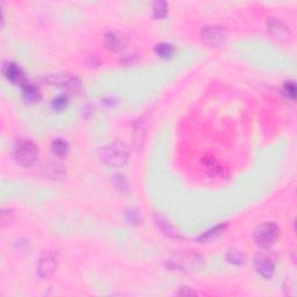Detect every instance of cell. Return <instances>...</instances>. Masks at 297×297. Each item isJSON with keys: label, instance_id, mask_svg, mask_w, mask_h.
<instances>
[{"label": "cell", "instance_id": "6da1fadb", "mask_svg": "<svg viewBox=\"0 0 297 297\" xmlns=\"http://www.w3.org/2000/svg\"><path fill=\"white\" fill-rule=\"evenodd\" d=\"M12 156L19 165L29 167L37 162L38 148L31 139L20 138L13 144Z\"/></svg>", "mask_w": 297, "mask_h": 297}, {"label": "cell", "instance_id": "7a4b0ae2", "mask_svg": "<svg viewBox=\"0 0 297 297\" xmlns=\"http://www.w3.org/2000/svg\"><path fill=\"white\" fill-rule=\"evenodd\" d=\"M129 156V148L122 142L109 143L101 150V159L113 167H121L125 165L128 162Z\"/></svg>", "mask_w": 297, "mask_h": 297}, {"label": "cell", "instance_id": "3957f363", "mask_svg": "<svg viewBox=\"0 0 297 297\" xmlns=\"http://www.w3.org/2000/svg\"><path fill=\"white\" fill-rule=\"evenodd\" d=\"M280 234L279 227L274 222H265L258 225L253 232V238L256 244L261 249H269L274 245Z\"/></svg>", "mask_w": 297, "mask_h": 297}, {"label": "cell", "instance_id": "277c9868", "mask_svg": "<svg viewBox=\"0 0 297 297\" xmlns=\"http://www.w3.org/2000/svg\"><path fill=\"white\" fill-rule=\"evenodd\" d=\"M203 259L198 254L192 252L175 253L167 260V266L178 270H195L202 266Z\"/></svg>", "mask_w": 297, "mask_h": 297}, {"label": "cell", "instance_id": "5b68a950", "mask_svg": "<svg viewBox=\"0 0 297 297\" xmlns=\"http://www.w3.org/2000/svg\"><path fill=\"white\" fill-rule=\"evenodd\" d=\"M58 266L57 257L52 251L45 250L40 258V263L37 267V274L41 279H49L54 275Z\"/></svg>", "mask_w": 297, "mask_h": 297}, {"label": "cell", "instance_id": "8992f818", "mask_svg": "<svg viewBox=\"0 0 297 297\" xmlns=\"http://www.w3.org/2000/svg\"><path fill=\"white\" fill-rule=\"evenodd\" d=\"M201 36L205 43L218 47V45L224 43L225 38H227V32L222 26L207 25L202 27Z\"/></svg>", "mask_w": 297, "mask_h": 297}, {"label": "cell", "instance_id": "52a82bcc", "mask_svg": "<svg viewBox=\"0 0 297 297\" xmlns=\"http://www.w3.org/2000/svg\"><path fill=\"white\" fill-rule=\"evenodd\" d=\"M254 268L264 279H270L275 272V263L267 253H258L254 258Z\"/></svg>", "mask_w": 297, "mask_h": 297}, {"label": "cell", "instance_id": "ba28073f", "mask_svg": "<svg viewBox=\"0 0 297 297\" xmlns=\"http://www.w3.org/2000/svg\"><path fill=\"white\" fill-rule=\"evenodd\" d=\"M49 83L52 85H57V86L64 87L67 90L76 91L80 87V79L77 76L71 73H58L52 74L51 77L48 78Z\"/></svg>", "mask_w": 297, "mask_h": 297}, {"label": "cell", "instance_id": "9c48e42d", "mask_svg": "<svg viewBox=\"0 0 297 297\" xmlns=\"http://www.w3.org/2000/svg\"><path fill=\"white\" fill-rule=\"evenodd\" d=\"M2 73L6 79L11 81L14 85H21L24 86L26 84V78L24 71L21 70V67L18 64L13 63V62H7L2 66Z\"/></svg>", "mask_w": 297, "mask_h": 297}, {"label": "cell", "instance_id": "30bf717a", "mask_svg": "<svg viewBox=\"0 0 297 297\" xmlns=\"http://www.w3.org/2000/svg\"><path fill=\"white\" fill-rule=\"evenodd\" d=\"M126 38L116 32H109L104 35V45L112 51H121L126 47Z\"/></svg>", "mask_w": 297, "mask_h": 297}, {"label": "cell", "instance_id": "8fae6325", "mask_svg": "<svg viewBox=\"0 0 297 297\" xmlns=\"http://www.w3.org/2000/svg\"><path fill=\"white\" fill-rule=\"evenodd\" d=\"M203 164L205 169L211 177H221L224 178L227 175V168L222 166L220 163L216 161V158L213 156H204L203 157Z\"/></svg>", "mask_w": 297, "mask_h": 297}, {"label": "cell", "instance_id": "7c38bea8", "mask_svg": "<svg viewBox=\"0 0 297 297\" xmlns=\"http://www.w3.org/2000/svg\"><path fill=\"white\" fill-rule=\"evenodd\" d=\"M227 228H228V224L227 223L217 224L216 227L211 228V229H209L208 231H205L204 233H202L201 236L198 238V240L200 241V243H209V241L215 240V239H216V238L220 237L221 234L224 232Z\"/></svg>", "mask_w": 297, "mask_h": 297}, {"label": "cell", "instance_id": "4fadbf2b", "mask_svg": "<svg viewBox=\"0 0 297 297\" xmlns=\"http://www.w3.org/2000/svg\"><path fill=\"white\" fill-rule=\"evenodd\" d=\"M22 97L27 102H38L42 99V94L35 85L26 83L22 86Z\"/></svg>", "mask_w": 297, "mask_h": 297}, {"label": "cell", "instance_id": "5bb4252c", "mask_svg": "<svg viewBox=\"0 0 297 297\" xmlns=\"http://www.w3.org/2000/svg\"><path fill=\"white\" fill-rule=\"evenodd\" d=\"M267 25H268L269 31L272 32L274 35H276V36L286 37L287 35L289 36V34H290L289 27H287V26L283 24L282 21L277 20V19H275V18H270L268 22H267Z\"/></svg>", "mask_w": 297, "mask_h": 297}, {"label": "cell", "instance_id": "9a60e30c", "mask_svg": "<svg viewBox=\"0 0 297 297\" xmlns=\"http://www.w3.org/2000/svg\"><path fill=\"white\" fill-rule=\"evenodd\" d=\"M51 150L57 157L63 158V157L67 156L68 151H70V145H68V143L64 141V139L57 138L51 143Z\"/></svg>", "mask_w": 297, "mask_h": 297}, {"label": "cell", "instance_id": "2e32d148", "mask_svg": "<svg viewBox=\"0 0 297 297\" xmlns=\"http://www.w3.org/2000/svg\"><path fill=\"white\" fill-rule=\"evenodd\" d=\"M167 13H168V2L163 1V0H158V1L153 2L152 14L156 19L164 18Z\"/></svg>", "mask_w": 297, "mask_h": 297}, {"label": "cell", "instance_id": "e0dca14e", "mask_svg": "<svg viewBox=\"0 0 297 297\" xmlns=\"http://www.w3.org/2000/svg\"><path fill=\"white\" fill-rule=\"evenodd\" d=\"M155 220H156L157 225H158V227L161 228V230L165 234H167V236H169V237H174V238L178 237V233L175 232L174 228H173L172 225L169 224L168 222L165 220V218H163L161 216H158V215H156Z\"/></svg>", "mask_w": 297, "mask_h": 297}, {"label": "cell", "instance_id": "ac0fdd59", "mask_svg": "<svg viewBox=\"0 0 297 297\" xmlns=\"http://www.w3.org/2000/svg\"><path fill=\"white\" fill-rule=\"evenodd\" d=\"M156 54L162 58H168L174 54V48L169 43H159L155 48Z\"/></svg>", "mask_w": 297, "mask_h": 297}, {"label": "cell", "instance_id": "d6986e66", "mask_svg": "<svg viewBox=\"0 0 297 297\" xmlns=\"http://www.w3.org/2000/svg\"><path fill=\"white\" fill-rule=\"evenodd\" d=\"M227 260L229 261L230 264H232V265L240 266L245 263V256L238 250H230L229 252L227 253Z\"/></svg>", "mask_w": 297, "mask_h": 297}, {"label": "cell", "instance_id": "ffe728a7", "mask_svg": "<svg viewBox=\"0 0 297 297\" xmlns=\"http://www.w3.org/2000/svg\"><path fill=\"white\" fill-rule=\"evenodd\" d=\"M281 92L283 94V97L287 98V99L294 101L296 98V85L294 81H286L285 84H283Z\"/></svg>", "mask_w": 297, "mask_h": 297}, {"label": "cell", "instance_id": "44dd1931", "mask_svg": "<svg viewBox=\"0 0 297 297\" xmlns=\"http://www.w3.org/2000/svg\"><path fill=\"white\" fill-rule=\"evenodd\" d=\"M67 103H68L67 97L64 96V94H61V96L56 97L54 100L51 101V107L54 110L60 112V110H63L65 107L67 106Z\"/></svg>", "mask_w": 297, "mask_h": 297}, {"label": "cell", "instance_id": "7402d4cb", "mask_svg": "<svg viewBox=\"0 0 297 297\" xmlns=\"http://www.w3.org/2000/svg\"><path fill=\"white\" fill-rule=\"evenodd\" d=\"M126 217L128 222L132 224H139L142 222V215L136 209H128L126 213Z\"/></svg>", "mask_w": 297, "mask_h": 297}, {"label": "cell", "instance_id": "603a6c76", "mask_svg": "<svg viewBox=\"0 0 297 297\" xmlns=\"http://www.w3.org/2000/svg\"><path fill=\"white\" fill-rule=\"evenodd\" d=\"M115 180H114V184L117 188L120 189V191H122L123 187H126V181L125 179H123V175H115Z\"/></svg>", "mask_w": 297, "mask_h": 297}, {"label": "cell", "instance_id": "cb8c5ba5", "mask_svg": "<svg viewBox=\"0 0 297 297\" xmlns=\"http://www.w3.org/2000/svg\"><path fill=\"white\" fill-rule=\"evenodd\" d=\"M90 60H91L90 62H87V63H89L90 65H92V64L93 65H99L100 64L99 58H98L97 56H94V55H93V56H90Z\"/></svg>", "mask_w": 297, "mask_h": 297}]
</instances>
